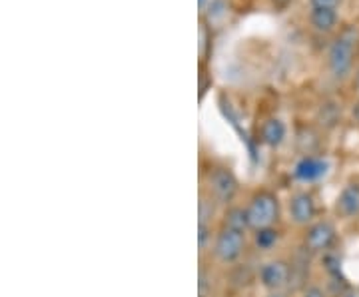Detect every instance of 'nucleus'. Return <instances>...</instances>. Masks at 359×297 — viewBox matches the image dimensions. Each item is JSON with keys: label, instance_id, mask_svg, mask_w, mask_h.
<instances>
[{"label": "nucleus", "instance_id": "obj_2", "mask_svg": "<svg viewBox=\"0 0 359 297\" xmlns=\"http://www.w3.org/2000/svg\"><path fill=\"white\" fill-rule=\"evenodd\" d=\"M355 34L351 30L344 32L335 40L327 52V64L335 78H346L353 66V54H355Z\"/></svg>", "mask_w": 359, "mask_h": 297}, {"label": "nucleus", "instance_id": "obj_3", "mask_svg": "<svg viewBox=\"0 0 359 297\" xmlns=\"http://www.w3.org/2000/svg\"><path fill=\"white\" fill-rule=\"evenodd\" d=\"M245 249V233L236 232L230 228H222V232L216 237L214 244V256L222 261V263H233L238 261L240 256Z\"/></svg>", "mask_w": 359, "mask_h": 297}, {"label": "nucleus", "instance_id": "obj_16", "mask_svg": "<svg viewBox=\"0 0 359 297\" xmlns=\"http://www.w3.org/2000/svg\"><path fill=\"white\" fill-rule=\"evenodd\" d=\"M200 54H205V28H200Z\"/></svg>", "mask_w": 359, "mask_h": 297}, {"label": "nucleus", "instance_id": "obj_4", "mask_svg": "<svg viewBox=\"0 0 359 297\" xmlns=\"http://www.w3.org/2000/svg\"><path fill=\"white\" fill-rule=\"evenodd\" d=\"M208 184H210V192L218 200L219 204H230L233 198L238 195L240 184L238 178L233 176L230 168H214L208 174Z\"/></svg>", "mask_w": 359, "mask_h": 297}, {"label": "nucleus", "instance_id": "obj_5", "mask_svg": "<svg viewBox=\"0 0 359 297\" xmlns=\"http://www.w3.org/2000/svg\"><path fill=\"white\" fill-rule=\"evenodd\" d=\"M335 235L337 232H335L334 223L325 220L313 221L304 235V249L309 254H323L334 246Z\"/></svg>", "mask_w": 359, "mask_h": 297}, {"label": "nucleus", "instance_id": "obj_6", "mask_svg": "<svg viewBox=\"0 0 359 297\" xmlns=\"http://www.w3.org/2000/svg\"><path fill=\"white\" fill-rule=\"evenodd\" d=\"M259 282L269 291H280L290 282V265L285 261H282V259L268 261L259 270Z\"/></svg>", "mask_w": 359, "mask_h": 297}, {"label": "nucleus", "instance_id": "obj_15", "mask_svg": "<svg viewBox=\"0 0 359 297\" xmlns=\"http://www.w3.org/2000/svg\"><path fill=\"white\" fill-rule=\"evenodd\" d=\"M304 297H325V293L321 291L320 287H309V289H306Z\"/></svg>", "mask_w": 359, "mask_h": 297}, {"label": "nucleus", "instance_id": "obj_7", "mask_svg": "<svg viewBox=\"0 0 359 297\" xmlns=\"http://www.w3.org/2000/svg\"><path fill=\"white\" fill-rule=\"evenodd\" d=\"M290 216L297 226H311L316 218V200L308 192H297L290 200Z\"/></svg>", "mask_w": 359, "mask_h": 297}, {"label": "nucleus", "instance_id": "obj_17", "mask_svg": "<svg viewBox=\"0 0 359 297\" xmlns=\"http://www.w3.org/2000/svg\"><path fill=\"white\" fill-rule=\"evenodd\" d=\"M198 2H200V8H204V6H205V0H198Z\"/></svg>", "mask_w": 359, "mask_h": 297}, {"label": "nucleus", "instance_id": "obj_13", "mask_svg": "<svg viewBox=\"0 0 359 297\" xmlns=\"http://www.w3.org/2000/svg\"><path fill=\"white\" fill-rule=\"evenodd\" d=\"M254 240H256V246L259 249H271V247L278 244L280 233H278V230H273V228H264V230H256Z\"/></svg>", "mask_w": 359, "mask_h": 297}, {"label": "nucleus", "instance_id": "obj_9", "mask_svg": "<svg viewBox=\"0 0 359 297\" xmlns=\"http://www.w3.org/2000/svg\"><path fill=\"white\" fill-rule=\"evenodd\" d=\"M337 212L346 218H355L359 214V184H349L337 198Z\"/></svg>", "mask_w": 359, "mask_h": 297}, {"label": "nucleus", "instance_id": "obj_14", "mask_svg": "<svg viewBox=\"0 0 359 297\" xmlns=\"http://www.w3.org/2000/svg\"><path fill=\"white\" fill-rule=\"evenodd\" d=\"M311 2V8H337L339 6V0H309Z\"/></svg>", "mask_w": 359, "mask_h": 297}, {"label": "nucleus", "instance_id": "obj_12", "mask_svg": "<svg viewBox=\"0 0 359 297\" xmlns=\"http://www.w3.org/2000/svg\"><path fill=\"white\" fill-rule=\"evenodd\" d=\"M224 228H230L236 232H245V230H252L250 228V220H248V212L244 207H230L224 216Z\"/></svg>", "mask_w": 359, "mask_h": 297}, {"label": "nucleus", "instance_id": "obj_11", "mask_svg": "<svg viewBox=\"0 0 359 297\" xmlns=\"http://www.w3.org/2000/svg\"><path fill=\"white\" fill-rule=\"evenodd\" d=\"M309 20L318 32H332L337 26V13L334 8H311Z\"/></svg>", "mask_w": 359, "mask_h": 297}, {"label": "nucleus", "instance_id": "obj_10", "mask_svg": "<svg viewBox=\"0 0 359 297\" xmlns=\"http://www.w3.org/2000/svg\"><path fill=\"white\" fill-rule=\"evenodd\" d=\"M262 142L269 146V148H278L285 138V124L280 118H269L268 122H264L262 126V134H259Z\"/></svg>", "mask_w": 359, "mask_h": 297}, {"label": "nucleus", "instance_id": "obj_18", "mask_svg": "<svg viewBox=\"0 0 359 297\" xmlns=\"http://www.w3.org/2000/svg\"><path fill=\"white\" fill-rule=\"evenodd\" d=\"M276 2H278V4H285L287 0H276Z\"/></svg>", "mask_w": 359, "mask_h": 297}, {"label": "nucleus", "instance_id": "obj_1", "mask_svg": "<svg viewBox=\"0 0 359 297\" xmlns=\"http://www.w3.org/2000/svg\"><path fill=\"white\" fill-rule=\"evenodd\" d=\"M248 220L252 230H264V228H273V223L280 218V202L276 194L271 192H257L250 204L245 207Z\"/></svg>", "mask_w": 359, "mask_h": 297}, {"label": "nucleus", "instance_id": "obj_8", "mask_svg": "<svg viewBox=\"0 0 359 297\" xmlns=\"http://www.w3.org/2000/svg\"><path fill=\"white\" fill-rule=\"evenodd\" d=\"M327 172V162H323L320 158L313 156H306L295 164V178L302 181H316L320 180L321 176H325Z\"/></svg>", "mask_w": 359, "mask_h": 297}]
</instances>
